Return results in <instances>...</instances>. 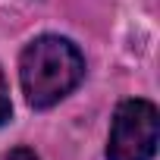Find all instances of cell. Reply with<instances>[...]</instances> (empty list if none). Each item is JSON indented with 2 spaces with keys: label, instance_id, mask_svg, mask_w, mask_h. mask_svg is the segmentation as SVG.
Segmentation results:
<instances>
[{
  "label": "cell",
  "instance_id": "cell-1",
  "mask_svg": "<svg viewBox=\"0 0 160 160\" xmlns=\"http://www.w3.org/2000/svg\"><path fill=\"white\" fill-rule=\"evenodd\" d=\"M82 75H85V60L78 47L57 35L35 38L19 60V82L25 101L35 110H47L57 101H63L82 82Z\"/></svg>",
  "mask_w": 160,
  "mask_h": 160
},
{
  "label": "cell",
  "instance_id": "cell-2",
  "mask_svg": "<svg viewBox=\"0 0 160 160\" xmlns=\"http://www.w3.org/2000/svg\"><path fill=\"white\" fill-rule=\"evenodd\" d=\"M157 107L151 101H122L116 107L110 141H107V160H151L157 154Z\"/></svg>",
  "mask_w": 160,
  "mask_h": 160
},
{
  "label": "cell",
  "instance_id": "cell-3",
  "mask_svg": "<svg viewBox=\"0 0 160 160\" xmlns=\"http://www.w3.org/2000/svg\"><path fill=\"white\" fill-rule=\"evenodd\" d=\"M13 116V104H10V88H7V78L0 72V126Z\"/></svg>",
  "mask_w": 160,
  "mask_h": 160
},
{
  "label": "cell",
  "instance_id": "cell-4",
  "mask_svg": "<svg viewBox=\"0 0 160 160\" xmlns=\"http://www.w3.org/2000/svg\"><path fill=\"white\" fill-rule=\"evenodd\" d=\"M3 160H38V157H35V151H28V148H16V151H10Z\"/></svg>",
  "mask_w": 160,
  "mask_h": 160
}]
</instances>
